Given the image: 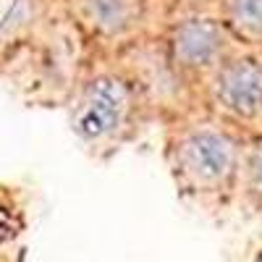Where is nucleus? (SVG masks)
I'll use <instances>...</instances> for the list:
<instances>
[{
	"instance_id": "obj_1",
	"label": "nucleus",
	"mask_w": 262,
	"mask_h": 262,
	"mask_svg": "<svg viewBox=\"0 0 262 262\" xmlns=\"http://www.w3.org/2000/svg\"><path fill=\"white\" fill-rule=\"evenodd\" d=\"M244 142L228 121H191L170 139V165L196 191H217L238 179Z\"/></svg>"
},
{
	"instance_id": "obj_2",
	"label": "nucleus",
	"mask_w": 262,
	"mask_h": 262,
	"mask_svg": "<svg viewBox=\"0 0 262 262\" xmlns=\"http://www.w3.org/2000/svg\"><path fill=\"white\" fill-rule=\"evenodd\" d=\"M137 116V84L118 71H100L74 100L71 126L81 144L92 149H113L131 137Z\"/></svg>"
},
{
	"instance_id": "obj_3",
	"label": "nucleus",
	"mask_w": 262,
	"mask_h": 262,
	"mask_svg": "<svg viewBox=\"0 0 262 262\" xmlns=\"http://www.w3.org/2000/svg\"><path fill=\"white\" fill-rule=\"evenodd\" d=\"M233 50L236 37L221 16H186L168 34V63L184 79L207 81Z\"/></svg>"
},
{
	"instance_id": "obj_4",
	"label": "nucleus",
	"mask_w": 262,
	"mask_h": 262,
	"mask_svg": "<svg viewBox=\"0 0 262 262\" xmlns=\"http://www.w3.org/2000/svg\"><path fill=\"white\" fill-rule=\"evenodd\" d=\"M207 95L228 123H262V55L233 50L207 79Z\"/></svg>"
},
{
	"instance_id": "obj_5",
	"label": "nucleus",
	"mask_w": 262,
	"mask_h": 262,
	"mask_svg": "<svg viewBox=\"0 0 262 262\" xmlns=\"http://www.w3.org/2000/svg\"><path fill=\"white\" fill-rule=\"evenodd\" d=\"M74 11L95 37L116 42L137 32L144 3L142 0H74Z\"/></svg>"
},
{
	"instance_id": "obj_6",
	"label": "nucleus",
	"mask_w": 262,
	"mask_h": 262,
	"mask_svg": "<svg viewBox=\"0 0 262 262\" xmlns=\"http://www.w3.org/2000/svg\"><path fill=\"white\" fill-rule=\"evenodd\" d=\"M221 18L244 45L262 42V0H221Z\"/></svg>"
},
{
	"instance_id": "obj_7",
	"label": "nucleus",
	"mask_w": 262,
	"mask_h": 262,
	"mask_svg": "<svg viewBox=\"0 0 262 262\" xmlns=\"http://www.w3.org/2000/svg\"><path fill=\"white\" fill-rule=\"evenodd\" d=\"M238 179L244 181V189L252 196L262 200V137H257L252 142H244Z\"/></svg>"
},
{
	"instance_id": "obj_8",
	"label": "nucleus",
	"mask_w": 262,
	"mask_h": 262,
	"mask_svg": "<svg viewBox=\"0 0 262 262\" xmlns=\"http://www.w3.org/2000/svg\"><path fill=\"white\" fill-rule=\"evenodd\" d=\"M18 215L13 210V205L6 200V194H0V244L8 242L11 236H16L18 231Z\"/></svg>"
}]
</instances>
